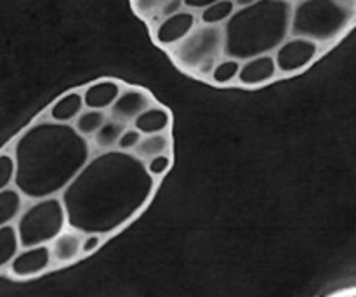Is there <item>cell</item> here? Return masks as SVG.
Returning a JSON list of instances; mask_svg holds the SVG:
<instances>
[{
	"mask_svg": "<svg viewBox=\"0 0 356 297\" xmlns=\"http://www.w3.org/2000/svg\"><path fill=\"white\" fill-rule=\"evenodd\" d=\"M156 188L159 179L134 153H97L63 191L68 226L110 239L143 214Z\"/></svg>",
	"mask_w": 356,
	"mask_h": 297,
	"instance_id": "cell-1",
	"label": "cell"
},
{
	"mask_svg": "<svg viewBox=\"0 0 356 297\" xmlns=\"http://www.w3.org/2000/svg\"><path fill=\"white\" fill-rule=\"evenodd\" d=\"M17 174L14 186L28 200L61 197L94 156L90 141L73 125L49 118L33 122L13 145Z\"/></svg>",
	"mask_w": 356,
	"mask_h": 297,
	"instance_id": "cell-2",
	"label": "cell"
},
{
	"mask_svg": "<svg viewBox=\"0 0 356 297\" xmlns=\"http://www.w3.org/2000/svg\"><path fill=\"white\" fill-rule=\"evenodd\" d=\"M292 0H259L240 7L225 24L226 58L247 61L275 54L292 35Z\"/></svg>",
	"mask_w": 356,
	"mask_h": 297,
	"instance_id": "cell-3",
	"label": "cell"
},
{
	"mask_svg": "<svg viewBox=\"0 0 356 297\" xmlns=\"http://www.w3.org/2000/svg\"><path fill=\"white\" fill-rule=\"evenodd\" d=\"M356 26V0H301L294 3L292 35L332 45Z\"/></svg>",
	"mask_w": 356,
	"mask_h": 297,
	"instance_id": "cell-4",
	"label": "cell"
},
{
	"mask_svg": "<svg viewBox=\"0 0 356 297\" xmlns=\"http://www.w3.org/2000/svg\"><path fill=\"white\" fill-rule=\"evenodd\" d=\"M169 54L181 72L211 80L216 66L226 58L225 26L198 24L183 42L169 49Z\"/></svg>",
	"mask_w": 356,
	"mask_h": 297,
	"instance_id": "cell-5",
	"label": "cell"
},
{
	"mask_svg": "<svg viewBox=\"0 0 356 297\" xmlns=\"http://www.w3.org/2000/svg\"><path fill=\"white\" fill-rule=\"evenodd\" d=\"M23 249L51 246L65 230H68V214L61 197L28 200L26 209L16 223Z\"/></svg>",
	"mask_w": 356,
	"mask_h": 297,
	"instance_id": "cell-6",
	"label": "cell"
},
{
	"mask_svg": "<svg viewBox=\"0 0 356 297\" xmlns=\"http://www.w3.org/2000/svg\"><path fill=\"white\" fill-rule=\"evenodd\" d=\"M320 52L322 45L316 44L315 40L291 35L273 56L277 59L280 75H296L309 68L316 61Z\"/></svg>",
	"mask_w": 356,
	"mask_h": 297,
	"instance_id": "cell-7",
	"label": "cell"
},
{
	"mask_svg": "<svg viewBox=\"0 0 356 297\" xmlns=\"http://www.w3.org/2000/svg\"><path fill=\"white\" fill-rule=\"evenodd\" d=\"M52 268H54V261H52L51 247L38 246L21 249L13 263L2 271L14 280H31V278L47 273Z\"/></svg>",
	"mask_w": 356,
	"mask_h": 297,
	"instance_id": "cell-8",
	"label": "cell"
},
{
	"mask_svg": "<svg viewBox=\"0 0 356 297\" xmlns=\"http://www.w3.org/2000/svg\"><path fill=\"white\" fill-rule=\"evenodd\" d=\"M156 101L152 94L148 93L143 87H124L120 97L117 99V103L111 106V110L108 111L110 118L120 122V124L132 127L134 122L145 113L146 110H149L152 106H155Z\"/></svg>",
	"mask_w": 356,
	"mask_h": 297,
	"instance_id": "cell-9",
	"label": "cell"
},
{
	"mask_svg": "<svg viewBox=\"0 0 356 297\" xmlns=\"http://www.w3.org/2000/svg\"><path fill=\"white\" fill-rule=\"evenodd\" d=\"M197 26V16H195L193 10L183 9L181 13L174 14V16L162 21L153 30V38H155V42L159 45L170 49L179 44V42H183Z\"/></svg>",
	"mask_w": 356,
	"mask_h": 297,
	"instance_id": "cell-10",
	"label": "cell"
},
{
	"mask_svg": "<svg viewBox=\"0 0 356 297\" xmlns=\"http://www.w3.org/2000/svg\"><path fill=\"white\" fill-rule=\"evenodd\" d=\"M280 75L277 66V59L273 54L257 56V58L242 61L238 75V86L256 89V87L268 86Z\"/></svg>",
	"mask_w": 356,
	"mask_h": 297,
	"instance_id": "cell-11",
	"label": "cell"
},
{
	"mask_svg": "<svg viewBox=\"0 0 356 297\" xmlns=\"http://www.w3.org/2000/svg\"><path fill=\"white\" fill-rule=\"evenodd\" d=\"M83 233L76 232V230L68 228L51 243V254L52 261H54V268L70 266L75 264L83 257Z\"/></svg>",
	"mask_w": 356,
	"mask_h": 297,
	"instance_id": "cell-12",
	"label": "cell"
},
{
	"mask_svg": "<svg viewBox=\"0 0 356 297\" xmlns=\"http://www.w3.org/2000/svg\"><path fill=\"white\" fill-rule=\"evenodd\" d=\"M122 83L113 79H101L96 82L89 83L83 89V101H86V108L89 110H101V111H110L111 106L117 103L120 97Z\"/></svg>",
	"mask_w": 356,
	"mask_h": 297,
	"instance_id": "cell-13",
	"label": "cell"
},
{
	"mask_svg": "<svg viewBox=\"0 0 356 297\" xmlns=\"http://www.w3.org/2000/svg\"><path fill=\"white\" fill-rule=\"evenodd\" d=\"M184 0H132V9L155 30L162 21L181 13Z\"/></svg>",
	"mask_w": 356,
	"mask_h": 297,
	"instance_id": "cell-14",
	"label": "cell"
},
{
	"mask_svg": "<svg viewBox=\"0 0 356 297\" xmlns=\"http://www.w3.org/2000/svg\"><path fill=\"white\" fill-rule=\"evenodd\" d=\"M86 110V101H83V93L80 90H70L63 94L61 97L54 101L47 110V118L58 124H75L76 118Z\"/></svg>",
	"mask_w": 356,
	"mask_h": 297,
	"instance_id": "cell-15",
	"label": "cell"
},
{
	"mask_svg": "<svg viewBox=\"0 0 356 297\" xmlns=\"http://www.w3.org/2000/svg\"><path fill=\"white\" fill-rule=\"evenodd\" d=\"M170 125H172V115L165 106L156 103L149 110H146L138 120L134 122L132 127L138 129L143 136L149 134H162V132H170Z\"/></svg>",
	"mask_w": 356,
	"mask_h": 297,
	"instance_id": "cell-16",
	"label": "cell"
},
{
	"mask_svg": "<svg viewBox=\"0 0 356 297\" xmlns=\"http://www.w3.org/2000/svg\"><path fill=\"white\" fill-rule=\"evenodd\" d=\"M26 200L28 198L17 186L0 190V226L16 225L26 209Z\"/></svg>",
	"mask_w": 356,
	"mask_h": 297,
	"instance_id": "cell-17",
	"label": "cell"
},
{
	"mask_svg": "<svg viewBox=\"0 0 356 297\" xmlns=\"http://www.w3.org/2000/svg\"><path fill=\"white\" fill-rule=\"evenodd\" d=\"M127 125L120 124V122L113 120V118H108L106 124L96 132L94 138H90V146H92L94 155L97 153H106L113 152V150H118V143H120L122 134L127 131Z\"/></svg>",
	"mask_w": 356,
	"mask_h": 297,
	"instance_id": "cell-18",
	"label": "cell"
},
{
	"mask_svg": "<svg viewBox=\"0 0 356 297\" xmlns=\"http://www.w3.org/2000/svg\"><path fill=\"white\" fill-rule=\"evenodd\" d=\"M170 153H172V138H170V132H162V134L143 136L134 155L146 163L149 160L156 159V156L170 155Z\"/></svg>",
	"mask_w": 356,
	"mask_h": 297,
	"instance_id": "cell-19",
	"label": "cell"
},
{
	"mask_svg": "<svg viewBox=\"0 0 356 297\" xmlns=\"http://www.w3.org/2000/svg\"><path fill=\"white\" fill-rule=\"evenodd\" d=\"M23 246H21L19 233H17L16 225H3L0 226V266L6 270L14 257L21 252Z\"/></svg>",
	"mask_w": 356,
	"mask_h": 297,
	"instance_id": "cell-20",
	"label": "cell"
},
{
	"mask_svg": "<svg viewBox=\"0 0 356 297\" xmlns=\"http://www.w3.org/2000/svg\"><path fill=\"white\" fill-rule=\"evenodd\" d=\"M235 0H219V2L212 3L207 9L200 13V23L209 24V26H225L233 14L236 13Z\"/></svg>",
	"mask_w": 356,
	"mask_h": 297,
	"instance_id": "cell-21",
	"label": "cell"
},
{
	"mask_svg": "<svg viewBox=\"0 0 356 297\" xmlns=\"http://www.w3.org/2000/svg\"><path fill=\"white\" fill-rule=\"evenodd\" d=\"M108 118H110L108 111L89 110V108H86V110L82 111V115L75 120L73 127L76 129V132H79L80 136L90 139L96 136V132L99 131L104 124H106Z\"/></svg>",
	"mask_w": 356,
	"mask_h": 297,
	"instance_id": "cell-22",
	"label": "cell"
},
{
	"mask_svg": "<svg viewBox=\"0 0 356 297\" xmlns=\"http://www.w3.org/2000/svg\"><path fill=\"white\" fill-rule=\"evenodd\" d=\"M240 68H242V61L233 58H225L212 72L211 82L216 83V86H229L233 82H238Z\"/></svg>",
	"mask_w": 356,
	"mask_h": 297,
	"instance_id": "cell-23",
	"label": "cell"
},
{
	"mask_svg": "<svg viewBox=\"0 0 356 297\" xmlns=\"http://www.w3.org/2000/svg\"><path fill=\"white\" fill-rule=\"evenodd\" d=\"M16 159H14L13 152H7L6 150L2 153V156H0V190L14 186V183H16Z\"/></svg>",
	"mask_w": 356,
	"mask_h": 297,
	"instance_id": "cell-24",
	"label": "cell"
},
{
	"mask_svg": "<svg viewBox=\"0 0 356 297\" xmlns=\"http://www.w3.org/2000/svg\"><path fill=\"white\" fill-rule=\"evenodd\" d=\"M170 167H172V156L170 155L156 156V159L146 162V169H148V172L152 174L155 179H160V177L165 176L170 170Z\"/></svg>",
	"mask_w": 356,
	"mask_h": 297,
	"instance_id": "cell-25",
	"label": "cell"
},
{
	"mask_svg": "<svg viewBox=\"0 0 356 297\" xmlns=\"http://www.w3.org/2000/svg\"><path fill=\"white\" fill-rule=\"evenodd\" d=\"M141 139H143V134L138 131V129L129 127L127 131L122 134L120 143H118V150L127 153H134L136 148L139 146V143H141Z\"/></svg>",
	"mask_w": 356,
	"mask_h": 297,
	"instance_id": "cell-26",
	"label": "cell"
},
{
	"mask_svg": "<svg viewBox=\"0 0 356 297\" xmlns=\"http://www.w3.org/2000/svg\"><path fill=\"white\" fill-rule=\"evenodd\" d=\"M106 240H108V236L96 235V233H90V235H83V246H82L83 257L90 256V254L96 252L97 249H101V247L104 246V242H106Z\"/></svg>",
	"mask_w": 356,
	"mask_h": 297,
	"instance_id": "cell-27",
	"label": "cell"
},
{
	"mask_svg": "<svg viewBox=\"0 0 356 297\" xmlns=\"http://www.w3.org/2000/svg\"><path fill=\"white\" fill-rule=\"evenodd\" d=\"M219 0H184V7L190 10H204Z\"/></svg>",
	"mask_w": 356,
	"mask_h": 297,
	"instance_id": "cell-28",
	"label": "cell"
},
{
	"mask_svg": "<svg viewBox=\"0 0 356 297\" xmlns=\"http://www.w3.org/2000/svg\"><path fill=\"white\" fill-rule=\"evenodd\" d=\"M256 2H259V0H235L236 7H249V6H254Z\"/></svg>",
	"mask_w": 356,
	"mask_h": 297,
	"instance_id": "cell-29",
	"label": "cell"
},
{
	"mask_svg": "<svg viewBox=\"0 0 356 297\" xmlns=\"http://www.w3.org/2000/svg\"><path fill=\"white\" fill-rule=\"evenodd\" d=\"M337 297H356V292H344V294H341Z\"/></svg>",
	"mask_w": 356,
	"mask_h": 297,
	"instance_id": "cell-30",
	"label": "cell"
},
{
	"mask_svg": "<svg viewBox=\"0 0 356 297\" xmlns=\"http://www.w3.org/2000/svg\"><path fill=\"white\" fill-rule=\"evenodd\" d=\"M292 2H294V0H292ZM296 2H301V0H296Z\"/></svg>",
	"mask_w": 356,
	"mask_h": 297,
	"instance_id": "cell-31",
	"label": "cell"
}]
</instances>
